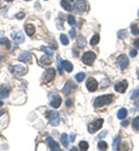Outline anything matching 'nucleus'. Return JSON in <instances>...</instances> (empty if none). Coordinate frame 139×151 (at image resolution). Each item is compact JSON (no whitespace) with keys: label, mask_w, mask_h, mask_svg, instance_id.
Returning <instances> with one entry per match:
<instances>
[{"label":"nucleus","mask_w":139,"mask_h":151,"mask_svg":"<svg viewBox=\"0 0 139 151\" xmlns=\"http://www.w3.org/2000/svg\"><path fill=\"white\" fill-rule=\"evenodd\" d=\"M86 86H87V90L89 92H95L98 90V81L94 79V78H88L87 83H86Z\"/></svg>","instance_id":"nucleus-9"},{"label":"nucleus","mask_w":139,"mask_h":151,"mask_svg":"<svg viewBox=\"0 0 139 151\" xmlns=\"http://www.w3.org/2000/svg\"><path fill=\"white\" fill-rule=\"evenodd\" d=\"M12 36H13L14 42L18 43V44H20V43H23V42H24V36H23V34H22L21 32H14Z\"/></svg>","instance_id":"nucleus-14"},{"label":"nucleus","mask_w":139,"mask_h":151,"mask_svg":"<svg viewBox=\"0 0 139 151\" xmlns=\"http://www.w3.org/2000/svg\"><path fill=\"white\" fill-rule=\"evenodd\" d=\"M60 104H61V98L60 96H55L52 100H51V102H50V105L53 107V108H58L60 107Z\"/></svg>","instance_id":"nucleus-16"},{"label":"nucleus","mask_w":139,"mask_h":151,"mask_svg":"<svg viewBox=\"0 0 139 151\" xmlns=\"http://www.w3.org/2000/svg\"><path fill=\"white\" fill-rule=\"evenodd\" d=\"M98 148H99V150H107L108 149V144L105 142H103V141H100L99 144H98Z\"/></svg>","instance_id":"nucleus-30"},{"label":"nucleus","mask_w":139,"mask_h":151,"mask_svg":"<svg viewBox=\"0 0 139 151\" xmlns=\"http://www.w3.org/2000/svg\"><path fill=\"white\" fill-rule=\"evenodd\" d=\"M119 142H120V136H116L115 139H114V144H113L114 150H118L119 149Z\"/></svg>","instance_id":"nucleus-25"},{"label":"nucleus","mask_w":139,"mask_h":151,"mask_svg":"<svg viewBox=\"0 0 139 151\" xmlns=\"http://www.w3.org/2000/svg\"><path fill=\"white\" fill-rule=\"evenodd\" d=\"M48 117H49V122L51 126H58L60 122L59 120V115H58V112L57 111H49L48 112Z\"/></svg>","instance_id":"nucleus-4"},{"label":"nucleus","mask_w":139,"mask_h":151,"mask_svg":"<svg viewBox=\"0 0 139 151\" xmlns=\"http://www.w3.org/2000/svg\"><path fill=\"white\" fill-rule=\"evenodd\" d=\"M12 73H13L14 77L20 78V77H22V76H24L27 73V68L23 66V65H21V64L14 65V66L12 68Z\"/></svg>","instance_id":"nucleus-5"},{"label":"nucleus","mask_w":139,"mask_h":151,"mask_svg":"<svg viewBox=\"0 0 139 151\" xmlns=\"http://www.w3.org/2000/svg\"><path fill=\"white\" fill-rule=\"evenodd\" d=\"M128 86H129V83L126 80H122V81H119L115 85V91L119 92V93H124L125 90L128 88Z\"/></svg>","instance_id":"nucleus-11"},{"label":"nucleus","mask_w":139,"mask_h":151,"mask_svg":"<svg viewBox=\"0 0 139 151\" xmlns=\"http://www.w3.org/2000/svg\"><path fill=\"white\" fill-rule=\"evenodd\" d=\"M55 75H56L55 69L51 68V69L45 70L44 75H43V77H42L43 83H44V84H49V83H51V80H53V78H55Z\"/></svg>","instance_id":"nucleus-6"},{"label":"nucleus","mask_w":139,"mask_h":151,"mask_svg":"<svg viewBox=\"0 0 139 151\" xmlns=\"http://www.w3.org/2000/svg\"><path fill=\"white\" fill-rule=\"evenodd\" d=\"M128 124H129V122H128V121H124V122H122V126H123V127H126Z\"/></svg>","instance_id":"nucleus-43"},{"label":"nucleus","mask_w":139,"mask_h":151,"mask_svg":"<svg viewBox=\"0 0 139 151\" xmlns=\"http://www.w3.org/2000/svg\"><path fill=\"white\" fill-rule=\"evenodd\" d=\"M4 114H5V112H2V111H1V112H0V116H2Z\"/></svg>","instance_id":"nucleus-46"},{"label":"nucleus","mask_w":139,"mask_h":151,"mask_svg":"<svg viewBox=\"0 0 139 151\" xmlns=\"http://www.w3.org/2000/svg\"><path fill=\"white\" fill-rule=\"evenodd\" d=\"M26 1H30V0H26Z\"/></svg>","instance_id":"nucleus-51"},{"label":"nucleus","mask_w":139,"mask_h":151,"mask_svg":"<svg viewBox=\"0 0 139 151\" xmlns=\"http://www.w3.org/2000/svg\"><path fill=\"white\" fill-rule=\"evenodd\" d=\"M132 127L135 130H139V116L138 117H135L132 120Z\"/></svg>","instance_id":"nucleus-28"},{"label":"nucleus","mask_w":139,"mask_h":151,"mask_svg":"<svg viewBox=\"0 0 139 151\" xmlns=\"http://www.w3.org/2000/svg\"><path fill=\"white\" fill-rule=\"evenodd\" d=\"M67 22H68L71 26L74 27V26H76V19H74V17H73V15H68V17H67Z\"/></svg>","instance_id":"nucleus-36"},{"label":"nucleus","mask_w":139,"mask_h":151,"mask_svg":"<svg viewBox=\"0 0 139 151\" xmlns=\"http://www.w3.org/2000/svg\"><path fill=\"white\" fill-rule=\"evenodd\" d=\"M74 11L78 13V14H82L83 12H86V9H87V2L85 1V0H79V1H77L76 4H74Z\"/></svg>","instance_id":"nucleus-7"},{"label":"nucleus","mask_w":139,"mask_h":151,"mask_svg":"<svg viewBox=\"0 0 139 151\" xmlns=\"http://www.w3.org/2000/svg\"><path fill=\"white\" fill-rule=\"evenodd\" d=\"M103 126V120L102 119H98V120H94L92 123L88 124V132L91 134H94L98 130H100Z\"/></svg>","instance_id":"nucleus-3"},{"label":"nucleus","mask_w":139,"mask_h":151,"mask_svg":"<svg viewBox=\"0 0 139 151\" xmlns=\"http://www.w3.org/2000/svg\"><path fill=\"white\" fill-rule=\"evenodd\" d=\"M60 41H61L63 45H67V44H68V37H67L65 34H61V35H60Z\"/></svg>","instance_id":"nucleus-32"},{"label":"nucleus","mask_w":139,"mask_h":151,"mask_svg":"<svg viewBox=\"0 0 139 151\" xmlns=\"http://www.w3.org/2000/svg\"><path fill=\"white\" fill-rule=\"evenodd\" d=\"M45 1H48V0H45Z\"/></svg>","instance_id":"nucleus-54"},{"label":"nucleus","mask_w":139,"mask_h":151,"mask_svg":"<svg viewBox=\"0 0 139 151\" xmlns=\"http://www.w3.org/2000/svg\"><path fill=\"white\" fill-rule=\"evenodd\" d=\"M41 50H42V51H44V52H45V54H46L48 56H51V57H52V55H53L52 50H51L50 48H48V47H42V48H41Z\"/></svg>","instance_id":"nucleus-31"},{"label":"nucleus","mask_w":139,"mask_h":151,"mask_svg":"<svg viewBox=\"0 0 139 151\" xmlns=\"http://www.w3.org/2000/svg\"><path fill=\"white\" fill-rule=\"evenodd\" d=\"M95 59H96V55H95V52H93V51H86L83 55H82V62H83V64H86V65H93V63L95 62Z\"/></svg>","instance_id":"nucleus-2"},{"label":"nucleus","mask_w":139,"mask_h":151,"mask_svg":"<svg viewBox=\"0 0 139 151\" xmlns=\"http://www.w3.org/2000/svg\"><path fill=\"white\" fill-rule=\"evenodd\" d=\"M79 148H80V150H87V149L89 148V144H88V142H86V141H81L79 143Z\"/></svg>","instance_id":"nucleus-27"},{"label":"nucleus","mask_w":139,"mask_h":151,"mask_svg":"<svg viewBox=\"0 0 139 151\" xmlns=\"http://www.w3.org/2000/svg\"><path fill=\"white\" fill-rule=\"evenodd\" d=\"M74 88H76V85H74L71 80H68V81L65 84V86H64V88H63L61 92H63L65 95H67L70 92H72V90H74Z\"/></svg>","instance_id":"nucleus-12"},{"label":"nucleus","mask_w":139,"mask_h":151,"mask_svg":"<svg viewBox=\"0 0 139 151\" xmlns=\"http://www.w3.org/2000/svg\"><path fill=\"white\" fill-rule=\"evenodd\" d=\"M0 44L5 45L7 49H11V42H9V40H8V38H6V37L0 38Z\"/></svg>","instance_id":"nucleus-23"},{"label":"nucleus","mask_w":139,"mask_h":151,"mask_svg":"<svg viewBox=\"0 0 139 151\" xmlns=\"http://www.w3.org/2000/svg\"><path fill=\"white\" fill-rule=\"evenodd\" d=\"M131 33H132L133 35H136V36L139 35V28L136 24H132V26H131Z\"/></svg>","instance_id":"nucleus-34"},{"label":"nucleus","mask_w":139,"mask_h":151,"mask_svg":"<svg viewBox=\"0 0 139 151\" xmlns=\"http://www.w3.org/2000/svg\"><path fill=\"white\" fill-rule=\"evenodd\" d=\"M2 105H4V102H2V101H0V107H1Z\"/></svg>","instance_id":"nucleus-47"},{"label":"nucleus","mask_w":139,"mask_h":151,"mask_svg":"<svg viewBox=\"0 0 139 151\" xmlns=\"http://www.w3.org/2000/svg\"><path fill=\"white\" fill-rule=\"evenodd\" d=\"M24 17V13H19V14H16V18L18 19H22Z\"/></svg>","instance_id":"nucleus-40"},{"label":"nucleus","mask_w":139,"mask_h":151,"mask_svg":"<svg viewBox=\"0 0 139 151\" xmlns=\"http://www.w3.org/2000/svg\"><path fill=\"white\" fill-rule=\"evenodd\" d=\"M1 35H4V33H2V32H0V36H1Z\"/></svg>","instance_id":"nucleus-48"},{"label":"nucleus","mask_w":139,"mask_h":151,"mask_svg":"<svg viewBox=\"0 0 139 151\" xmlns=\"http://www.w3.org/2000/svg\"><path fill=\"white\" fill-rule=\"evenodd\" d=\"M138 79H139V73H138Z\"/></svg>","instance_id":"nucleus-53"},{"label":"nucleus","mask_w":139,"mask_h":151,"mask_svg":"<svg viewBox=\"0 0 139 151\" xmlns=\"http://www.w3.org/2000/svg\"><path fill=\"white\" fill-rule=\"evenodd\" d=\"M138 95H139V88H137V90L133 91V93L131 94V99H132V100H136V99L138 98Z\"/></svg>","instance_id":"nucleus-37"},{"label":"nucleus","mask_w":139,"mask_h":151,"mask_svg":"<svg viewBox=\"0 0 139 151\" xmlns=\"http://www.w3.org/2000/svg\"><path fill=\"white\" fill-rule=\"evenodd\" d=\"M57 66H58V71L61 73V71H63V60L59 56L57 57Z\"/></svg>","instance_id":"nucleus-33"},{"label":"nucleus","mask_w":139,"mask_h":151,"mask_svg":"<svg viewBox=\"0 0 139 151\" xmlns=\"http://www.w3.org/2000/svg\"><path fill=\"white\" fill-rule=\"evenodd\" d=\"M63 69L66 71V72H71L73 70V65L71 62L68 60H63Z\"/></svg>","instance_id":"nucleus-17"},{"label":"nucleus","mask_w":139,"mask_h":151,"mask_svg":"<svg viewBox=\"0 0 139 151\" xmlns=\"http://www.w3.org/2000/svg\"><path fill=\"white\" fill-rule=\"evenodd\" d=\"M70 35H71V37H74V35H76V32H74V29H72V30L70 32Z\"/></svg>","instance_id":"nucleus-41"},{"label":"nucleus","mask_w":139,"mask_h":151,"mask_svg":"<svg viewBox=\"0 0 139 151\" xmlns=\"http://www.w3.org/2000/svg\"><path fill=\"white\" fill-rule=\"evenodd\" d=\"M86 78V73H83V72H80V73H78V75L76 76V79H77V81H82L83 79Z\"/></svg>","instance_id":"nucleus-35"},{"label":"nucleus","mask_w":139,"mask_h":151,"mask_svg":"<svg viewBox=\"0 0 139 151\" xmlns=\"http://www.w3.org/2000/svg\"><path fill=\"white\" fill-rule=\"evenodd\" d=\"M46 144H48L49 149H50L51 151H59L60 150L59 144H58L53 138H51V137H48V138H46Z\"/></svg>","instance_id":"nucleus-10"},{"label":"nucleus","mask_w":139,"mask_h":151,"mask_svg":"<svg viewBox=\"0 0 139 151\" xmlns=\"http://www.w3.org/2000/svg\"><path fill=\"white\" fill-rule=\"evenodd\" d=\"M117 36H118V38H125L126 36H128V32L125 30V29H122V30H118L117 32Z\"/></svg>","instance_id":"nucleus-29"},{"label":"nucleus","mask_w":139,"mask_h":151,"mask_svg":"<svg viewBox=\"0 0 139 151\" xmlns=\"http://www.w3.org/2000/svg\"><path fill=\"white\" fill-rule=\"evenodd\" d=\"M40 63H41V65H44V66L50 65V64H51V56H48V55L43 56L41 58Z\"/></svg>","instance_id":"nucleus-18"},{"label":"nucleus","mask_w":139,"mask_h":151,"mask_svg":"<svg viewBox=\"0 0 139 151\" xmlns=\"http://www.w3.org/2000/svg\"><path fill=\"white\" fill-rule=\"evenodd\" d=\"M126 115H128V111H126L125 108H120L118 112H117V117H118L119 120L125 119V117H126Z\"/></svg>","instance_id":"nucleus-20"},{"label":"nucleus","mask_w":139,"mask_h":151,"mask_svg":"<svg viewBox=\"0 0 139 151\" xmlns=\"http://www.w3.org/2000/svg\"><path fill=\"white\" fill-rule=\"evenodd\" d=\"M19 60L23 62V63H30V60H31V54L29 51L21 52L20 56H19Z\"/></svg>","instance_id":"nucleus-13"},{"label":"nucleus","mask_w":139,"mask_h":151,"mask_svg":"<svg viewBox=\"0 0 139 151\" xmlns=\"http://www.w3.org/2000/svg\"><path fill=\"white\" fill-rule=\"evenodd\" d=\"M66 101H67V102H66V105H67V106H71V105H72V102H71V100H70V99H68V100H66Z\"/></svg>","instance_id":"nucleus-45"},{"label":"nucleus","mask_w":139,"mask_h":151,"mask_svg":"<svg viewBox=\"0 0 139 151\" xmlns=\"http://www.w3.org/2000/svg\"><path fill=\"white\" fill-rule=\"evenodd\" d=\"M138 17H139V11H138Z\"/></svg>","instance_id":"nucleus-52"},{"label":"nucleus","mask_w":139,"mask_h":151,"mask_svg":"<svg viewBox=\"0 0 139 151\" xmlns=\"http://www.w3.org/2000/svg\"><path fill=\"white\" fill-rule=\"evenodd\" d=\"M78 47L79 48H85L86 47V38L83 36H79L78 37Z\"/></svg>","instance_id":"nucleus-26"},{"label":"nucleus","mask_w":139,"mask_h":151,"mask_svg":"<svg viewBox=\"0 0 139 151\" xmlns=\"http://www.w3.org/2000/svg\"><path fill=\"white\" fill-rule=\"evenodd\" d=\"M6 1H9V2H11V1H13V0H6Z\"/></svg>","instance_id":"nucleus-49"},{"label":"nucleus","mask_w":139,"mask_h":151,"mask_svg":"<svg viewBox=\"0 0 139 151\" xmlns=\"http://www.w3.org/2000/svg\"><path fill=\"white\" fill-rule=\"evenodd\" d=\"M136 100H137V101H136V107H137V108H139V98H137Z\"/></svg>","instance_id":"nucleus-44"},{"label":"nucleus","mask_w":139,"mask_h":151,"mask_svg":"<svg viewBox=\"0 0 139 151\" xmlns=\"http://www.w3.org/2000/svg\"><path fill=\"white\" fill-rule=\"evenodd\" d=\"M60 141H61L63 145H64L65 148H67V145H68V138H67V135H66V134H61Z\"/></svg>","instance_id":"nucleus-24"},{"label":"nucleus","mask_w":139,"mask_h":151,"mask_svg":"<svg viewBox=\"0 0 139 151\" xmlns=\"http://www.w3.org/2000/svg\"><path fill=\"white\" fill-rule=\"evenodd\" d=\"M68 1H73V0H68Z\"/></svg>","instance_id":"nucleus-50"},{"label":"nucleus","mask_w":139,"mask_h":151,"mask_svg":"<svg viewBox=\"0 0 139 151\" xmlns=\"http://www.w3.org/2000/svg\"><path fill=\"white\" fill-rule=\"evenodd\" d=\"M9 92H11V87L8 85H2L1 86V90H0V95L1 98H7L9 95Z\"/></svg>","instance_id":"nucleus-15"},{"label":"nucleus","mask_w":139,"mask_h":151,"mask_svg":"<svg viewBox=\"0 0 139 151\" xmlns=\"http://www.w3.org/2000/svg\"><path fill=\"white\" fill-rule=\"evenodd\" d=\"M74 138H76V135H74V134H71V136H70V138H68V139H70L71 142H73V141H74Z\"/></svg>","instance_id":"nucleus-39"},{"label":"nucleus","mask_w":139,"mask_h":151,"mask_svg":"<svg viewBox=\"0 0 139 151\" xmlns=\"http://www.w3.org/2000/svg\"><path fill=\"white\" fill-rule=\"evenodd\" d=\"M117 66H118L120 70H124L128 68L129 65V58L125 56V55H120V56L117 58V62H116Z\"/></svg>","instance_id":"nucleus-8"},{"label":"nucleus","mask_w":139,"mask_h":151,"mask_svg":"<svg viewBox=\"0 0 139 151\" xmlns=\"http://www.w3.org/2000/svg\"><path fill=\"white\" fill-rule=\"evenodd\" d=\"M135 45H136V48H138L139 49V38H137V40L135 41Z\"/></svg>","instance_id":"nucleus-42"},{"label":"nucleus","mask_w":139,"mask_h":151,"mask_svg":"<svg viewBox=\"0 0 139 151\" xmlns=\"http://www.w3.org/2000/svg\"><path fill=\"white\" fill-rule=\"evenodd\" d=\"M99 42H100V35L99 34H95V35H93L92 40L89 41V44L91 45H96Z\"/></svg>","instance_id":"nucleus-22"},{"label":"nucleus","mask_w":139,"mask_h":151,"mask_svg":"<svg viewBox=\"0 0 139 151\" xmlns=\"http://www.w3.org/2000/svg\"><path fill=\"white\" fill-rule=\"evenodd\" d=\"M114 100V96L111 94H105V95H100L95 99L94 101V107H103L107 106L109 104H111V101Z\"/></svg>","instance_id":"nucleus-1"},{"label":"nucleus","mask_w":139,"mask_h":151,"mask_svg":"<svg viewBox=\"0 0 139 151\" xmlns=\"http://www.w3.org/2000/svg\"><path fill=\"white\" fill-rule=\"evenodd\" d=\"M130 56L131 57L137 56V50H136V49H131V51H130Z\"/></svg>","instance_id":"nucleus-38"},{"label":"nucleus","mask_w":139,"mask_h":151,"mask_svg":"<svg viewBox=\"0 0 139 151\" xmlns=\"http://www.w3.org/2000/svg\"><path fill=\"white\" fill-rule=\"evenodd\" d=\"M60 5H61V7H63L64 9H66V11H71V9H72V7H71L68 0H60Z\"/></svg>","instance_id":"nucleus-21"},{"label":"nucleus","mask_w":139,"mask_h":151,"mask_svg":"<svg viewBox=\"0 0 139 151\" xmlns=\"http://www.w3.org/2000/svg\"><path fill=\"white\" fill-rule=\"evenodd\" d=\"M26 33H27V35H29V36H33L34 35V33H35V28H34V26L33 24H30V23H28V24H26Z\"/></svg>","instance_id":"nucleus-19"}]
</instances>
